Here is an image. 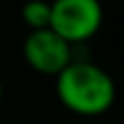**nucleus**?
<instances>
[{"instance_id": "7ed1b4c3", "label": "nucleus", "mask_w": 124, "mask_h": 124, "mask_svg": "<svg viewBox=\"0 0 124 124\" xmlns=\"http://www.w3.org/2000/svg\"><path fill=\"white\" fill-rule=\"evenodd\" d=\"M22 54L28 68H33L37 74H44V76H57L74 59L72 44L61 39L50 28L31 31L24 39Z\"/></svg>"}, {"instance_id": "20e7f679", "label": "nucleus", "mask_w": 124, "mask_h": 124, "mask_svg": "<svg viewBox=\"0 0 124 124\" xmlns=\"http://www.w3.org/2000/svg\"><path fill=\"white\" fill-rule=\"evenodd\" d=\"M22 20L31 31L48 28V24H50V2H46V0H28L22 7Z\"/></svg>"}, {"instance_id": "f03ea898", "label": "nucleus", "mask_w": 124, "mask_h": 124, "mask_svg": "<svg viewBox=\"0 0 124 124\" xmlns=\"http://www.w3.org/2000/svg\"><path fill=\"white\" fill-rule=\"evenodd\" d=\"M102 20L100 0H52L48 28L74 46L92 39L100 31Z\"/></svg>"}, {"instance_id": "39448f33", "label": "nucleus", "mask_w": 124, "mask_h": 124, "mask_svg": "<svg viewBox=\"0 0 124 124\" xmlns=\"http://www.w3.org/2000/svg\"><path fill=\"white\" fill-rule=\"evenodd\" d=\"M0 100H2V83H0Z\"/></svg>"}, {"instance_id": "f257e3e1", "label": "nucleus", "mask_w": 124, "mask_h": 124, "mask_svg": "<svg viewBox=\"0 0 124 124\" xmlns=\"http://www.w3.org/2000/svg\"><path fill=\"white\" fill-rule=\"evenodd\" d=\"M54 89L59 102L83 118L102 116L116 102V83L111 74L85 59H72V63L57 74Z\"/></svg>"}]
</instances>
